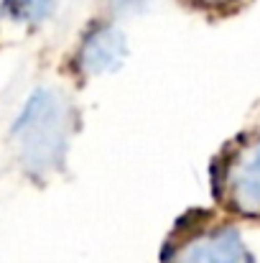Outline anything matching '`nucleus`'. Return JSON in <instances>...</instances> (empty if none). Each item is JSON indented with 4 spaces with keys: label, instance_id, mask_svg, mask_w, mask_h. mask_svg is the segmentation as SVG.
<instances>
[{
    "label": "nucleus",
    "instance_id": "obj_2",
    "mask_svg": "<svg viewBox=\"0 0 260 263\" xmlns=\"http://www.w3.org/2000/svg\"><path fill=\"white\" fill-rule=\"evenodd\" d=\"M164 263H253L240 233L209 215L186 217L171 233Z\"/></svg>",
    "mask_w": 260,
    "mask_h": 263
},
{
    "label": "nucleus",
    "instance_id": "obj_1",
    "mask_svg": "<svg viewBox=\"0 0 260 263\" xmlns=\"http://www.w3.org/2000/svg\"><path fill=\"white\" fill-rule=\"evenodd\" d=\"M74 130L77 112L72 100L59 87H36L26 97L10 125V143L21 169L36 181L59 174L67 161Z\"/></svg>",
    "mask_w": 260,
    "mask_h": 263
},
{
    "label": "nucleus",
    "instance_id": "obj_7",
    "mask_svg": "<svg viewBox=\"0 0 260 263\" xmlns=\"http://www.w3.org/2000/svg\"><path fill=\"white\" fill-rule=\"evenodd\" d=\"M189 3H194L199 8H225V5H232L237 0H189Z\"/></svg>",
    "mask_w": 260,
    "mask_h": 263
},
{
    "label": "nucleus",
    "instance_id": "obj_3",
    "mask_svg": "<svg viewBox=\"0 0 260 263\" xmlns=\"http://www.w3.org/2000/svg\"><path fill=\"white\" fill-rule=\"evenodd\" d=\"M217 194L232 212L260 217V136L240 138L222 159Z\"/></svg>",
    "mask_w": 260,
    "mask_h": 263
},
{
    "label": "nucleus",
    "instance_id": "obj_5",
    "mask_svg": "<svg viewBox=\"0 0 260 263\" xmlns=\"http://www.w3.org/2000/svg\"><path fill=\"white\" fill-rule=\"evenodd\" d=\"M59 8V0H3L0 13L18 26H44Z\"/></svg>",
    "mask_w": 260,
    "mask_h": 263
},
{
    "label": "nucleus",
    "instance_id": "obj_6",
    "mask_svg": "<svg viewBox=\"0 0 260 263\" xmlns=\"http://www.w3.org/2000/svg\"><path fill=\"white\" fill-rule=\"evenodd\" d=\"M107 3H110L112 13H117V15H138L151 5V0H107Z\"/></svg>",
    "mask_w": 260,
    "mask_h": 263
},
{
    "label": "nucleus",
    "instance_id": "obj_4",
    "mask_svg": "<svg viewBox=\"0 0 260 263\" xmlns=\"http://www.w3.org/2000/svg\"><path fill=\"white\" fill-rule=\"evenodd\" d=\"M128 57V39L115 23H94L77 46V72L85 77H105L117 72Z\"/></svg>",
    "mask_w": 260,
    "mask_h": 263
}]
</instances>
